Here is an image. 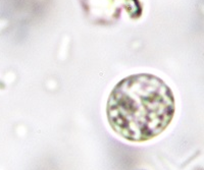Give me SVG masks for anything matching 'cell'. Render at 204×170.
I'll return each instance as SVG.
<instances>
[{
  "instance_id": "1",
  "label": "cell",
  "mask_w": 204,
  "mask_h": 170,
  "mask_svg": "<svg viewBox=\"0 0 204 170\" xmlns=\"http://www.w3.org/2000/svg\"><path fill=\"white\" fill-rule=\"evenodd\" d=\"M176 101L170 88L153 74L138 73L125 78L111 91L106 116L122 138L134 143L159 136L171 122Z\"/></svg>"
}]
</instances>
